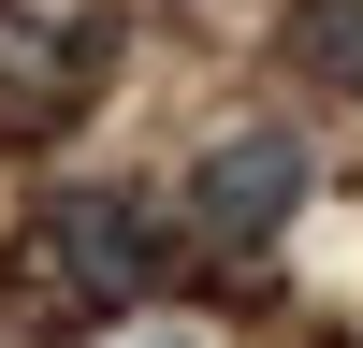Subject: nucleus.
Wrapping results in <instances>:
<instances>
[{
  "mask_svg": "<svg viewBox=\"0 0 363 348\" xmlns=\"http://www.w3.org/2000/svg\"><path fill=\"white\" fill-rule=\"evenodd\" d=\"M29 261H44L73 305H145V290L174 276V232H160V203H131V189H58L44 218H29Z\"/></svg>",
  "mask_w": 363,
  "mask_h": 348,
  "instance_id": "1",
  "label": "nucleus"
},
{
  "mask_svg": "<svg viewBox=\"0 0 363 348\" xmlns=\"http://www.w3.org/2000/svg\"><path fill=\"white\" fill-rule=\"evenodd\" d=\"M306 174H320L306 131L247 116V131H218V145L189 160V232H203V247H233V261H262L291 218H306Z\"/></svg>",
  "mask_w": 363,
  "mask_h": 348,
  "instance_id": "2",
  "label": "nucleus"
},
{
  "mask_svg": "<svg viewBox=\"0 0 363 348\" xmlns=\"http://www.w3.org/2000/svg\"><path fill=\"white\" fill-rule=\"evenodd\" d=\"M306 58L335 87H363V0H306Z\"/></svg>",
  "mask_w": 363,
  "mask_h": 348,
  "instance_id": "3",
  "label": "nucleus"
},
{
  "mask_svg": "<svg viewBox=\"0 0 363 348\" xmlns=\"http://www.w3.org/2000/svg\"><path fill=\"white\" fill-rule=\"evenodd\" d=\"M131 348H203V334H131Z\"/></svg>",
  "mask_w": 363,
  "mask_h": 348,
  "instance_id": "4",
  "label": "nucleus"
}]
</instances>
